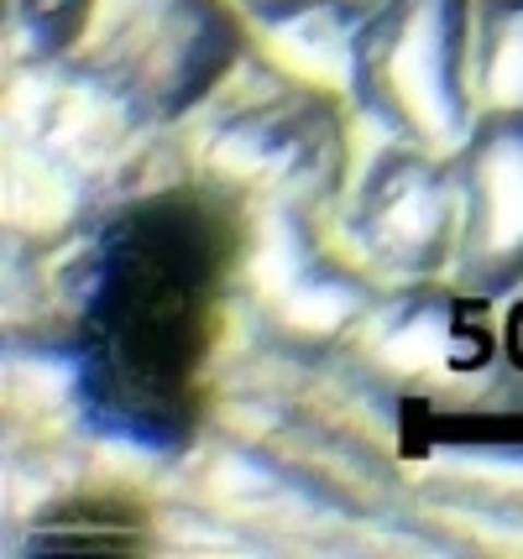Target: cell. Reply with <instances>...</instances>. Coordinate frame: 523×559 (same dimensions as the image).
Instances as JSON below:
<instances>
[{"instance_id":"1","label":"cell","mask_w":523,"mask_h":559,"mask_svg":"<svg viewBox=\"0 0 523 559\" xmlns=\"http://www.w3.org/2000/svg\"><path fill=\"white\" fill-rule=\"evenodd\" d=\"M247 215L200 178L136 183L95 219L32 246L22 335H52L74 356L90 439L183 455L200 414V371L241 293Z\"/></svg>"},{"instance_id":"2","label":"cell","mask_w":523,"mask_h":559,"mask_svg":"<svg viewBox=\"0 0 523 559\" xmlns=\"http://www.w3.org/2000/svg\"><path fill=\"white\" fill-rule=\"evenodd\" d=\"M230 0H11V69L69 58L136 95L174 126L247 58Z\"/></svg>"},{"instance_id":"3","label":"cell","mask_w":523,"mask_h":559,"mask_svg":"<svg viewBox=\"0 0 523 559\" xmlns=\"http://www.w3.org/2000/svg\"><path fill=\"white\" fill-rule=\"evenodd\" d=\"M200 110L183 173L247 219L273 210L320 215L346 194L350 152L335 99L277 58H241Z\"/></svg>"},{"instance_id":"4","label":"cell","mask_w":523,"mask_h":559,"mask_svg":"<svg viewBox=\"0 0 523 559\" xmlns=\"http://www.w3.org/2000/svg\"><path fill=\"white\" fill-rule=\"evenodd\" d=\"M472 0H382L350 37L346 99L367 121L429 152H461L476 131Z\"/></svg>"},{"instance_id":"5","label":"cell","mask_w":523,"mask_h":559,"mask_svg":"<svg viewBox=\"0 0 523 559\" xmlns=\"http://www.w3.org/2000/svg\"><path fill=\"white\" fill-rule=\"evenodd\" d=\"M461 246V168L455 152L414 142L377 146L356 183L335 199V251L377 288H424L450 277Z\"/></svg>"},{"instance_id":"6","label":"cell","mask_w":523,"mask_h":559,"mask_svg":"<svg viewBox=\"0 0 523 559\" xmlns=\"http://www.w3.org/2000/svg\"><path fill=\"white\" fill-rule=\"evenodd\" d=\"M461 168V246L450 283L466 298L523 288V116H482Z\"/></svg>"},{"instance_id":"7","label":"cell","mask_w":523,"mask_h":559,"mask_svg":"<svg viewBox=\"0 0 523 559\" xmlns=\"http://www.w3.org/2000/svg\"><path fill=\"white\" fill-rule=\"evenodd\" d=\"M472 99L482 116H523V0H472Z\"/></svg>"},{"instance_id":"8","label":"cell","mask_w":523,"mask_h":559,"mask_svg":"<svg viewBox=\"0 0 523 559\" xmlns=\"http://www.w3.org/2000/svg\"><path fill=\"white\" fill-rule=\"evenodd\" d=\"M472 471L450 476L466 497H487L508 523H523V450H461Z\"/></svg>"},{"instance_id":"9","label":"cell","mask_w":523,"mask_h":559,"mask_svg":"<svg viewBox=\"0 0 523 559\" xmlns=\"http://www.w3.org/2000/svg\"><path fill=\"white\" fill-rule=\"evenodd\" d=\"M247 22H257V26H283V22H294V16H304L309 5H320V0H230Z\"/></svg>"},{"instance_id":"10","label":"cell","mask_w":523,"mask_h":559,"mask_svg":"<svg viewBox=\"0 0 523 559\" xmlns=\"http://www.w3.org/2000/svg\"><path fill=\"white\" fill-rule=\"evenodd\" d=\"M320 5H330V11H335V16H346V22H367V16H372L377 5H382V0H320Z\"/></svg>"},{"instance_id":"11","label":"cell","mask_w":523,"mask_h":559,"mask_svg":"<svg viewBox=\"0 0 523 559\" xmlns=\"http://www.w3.org/2000/svg\"><path fill=\"white\" fill-rule=\"evenodd\" d=\"M519 293H523V288H519Z\"/></svg>"}]
</instances>
